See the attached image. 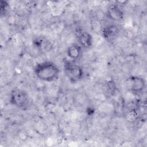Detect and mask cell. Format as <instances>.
Instances as JSON below:
<instances>
[{"label": "cell", "instance_id": "obj_10", "mask_svg": "<svg viewBox=\"0 0 147 147\" xmlns=\"http://www.w3.org/2000/svg\"><path fill=\"white\" fill-rule=\"evenodd\" d=\"M9 9V4L7 1H1L0 2V13L1 17L5 16Z\"/></svg>", "mask_w": 147, "mask_h": 147}, {"label": "cell", "instance_id": "obj_4", "mask_svg": "<svg viewBox=\"0 0 147 147\" xmlns=\"http://www.w3.org/2000/svg\"><path fill=\"white\" fill-rule=\"evenodd\" d=\"M126 87L129 91L135 95H140L142 93L145 88V80L141 77L131 76L128 78L126 81Z\"/></svg>", "mask_w": 147, "mask_h": 147}, {"label": "cell", "instance_id": "obj_8", "mask_svg": "<svg viewBox=\"0 0 147 147\" xmlns=\"http://www.w3.org/2000/svg\"><path fill=\"white\" fill-rule=\"evenodd\" d=\"M82 47L78 44H72L67 49V54L68 57L72 60L79 59L83 54Z\"/></svg>", "mask_w": 147, "mask_h": 147}, {"label": "cell", "instance_id": "obj_1", "mask_svg": "<svg viewBox=\"0 0 147 147\" xmlns=\"http://www.w3.org/2000/svg\"><path fill=\"white\" fill-rule=\"evenodd\" d=\"M60 72V69L55 63L48 60L37 63L34 68V72L36 77L47 82H52L57 80Z\"/></svg>", "mask_w": 147, "mask_h": 147}, {"label": "cell", "instance_id": "obj_7", "mask_svg": "<svg viewBox=\"0 0 147 147\" xmlns=\"http://www.w3.org/2000/svg\"><path fill=\"white\" fill-rule=\"evenodd\" d=\"M34 47L41 52H46L51 50L52 45L51 42L42 36L37 37L33 41Z\"/></svg>", "mask_w": 147, "mask_h": 147}, {"label": "cell", "instance_id": "obj_5", "mask_svg": "<svg viewBox=\"0 0 147 147\" xmlns=\"http://www.w3.org/2000/svg\"><path fill=\"white\" fill-rule=\"evenodd\" d=\"M76 38L82 47L86 49L90 48L92 45V37L91 34L82 29L77 28L75 31Z\"/></svg>", "mask_w": 147, "mask_h": 147}, {"label": "cell", "instance_id": "obj_6", "mask_svg": "<svg viewBox=\"0 0 147 147\" xmlns=\"http://www.w3.org/2000/svg\"><path fill=\"white\" fill-rule=\"evenodd\" d=\"M107 16L112 20L119 21L124 18L125 13L118 3H114L108 7Z\"/></svg>", "mask_w": 147, "mask_h": 147}, {"label": "cell", "instance_id": "obj_3", "mask_svg": "<svg viewBox=\"0 0 147 147\" xmlns=\"http://www.w3.org/2000/svg\"><path fill=\"white\" fill-rule=\"evenodd\" d=\"M63 68L65 76L72 83H76L84 77L83 68L72 60H64Z\"/></svg>", "mask_w": 147, "mask_h": 147}, {"label": "cell", "instance_id": "obj_9", "mask_svg": "<svg viewBox=\"0 0 147 147\" xmlns=\"http://www.w3.org/2000/svg\"><path fill=\"white\" fill-rule=\"evenodd\" d=\"M118 27L115 24L108 25L104 27L102 30V35L106 40L114 38L118 33Z\"/></svg>", "mask_w": 147, "mask_h": 147}, {"label": "cell", "instance_id": "obj_2", "mask_svg": "<svg viewBox=\"0 0 147 147\" xmlns=\"http://www.w3.org/2000/svg\"><path fill=\"white\" fill-rule=\"evenodd\" d=\"M10 103L17 108L22 110H27L30 106V99L28 92L20 88L15 87L10 94Z\"/></svg>", "mask_w": 147, "mask_h": 147}]
</instances>
